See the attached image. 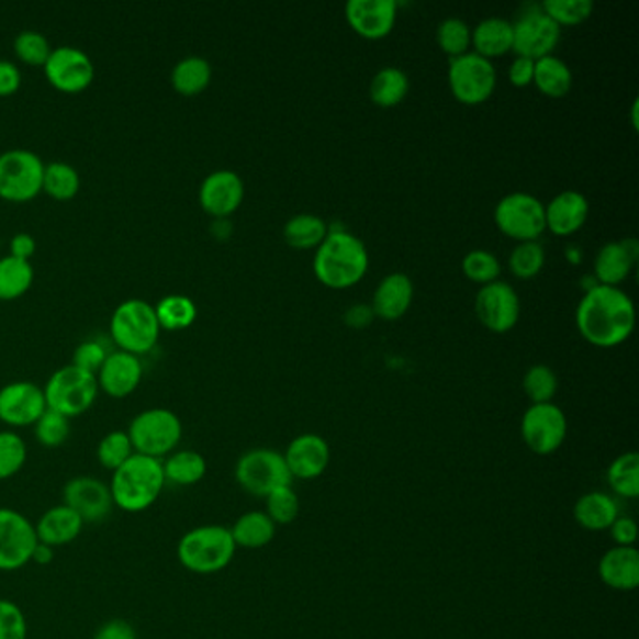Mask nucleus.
<instances>
[{
	"label": "nucleus",
	"instance_id": "1",
	"mask_svg": "<svg viewBox=\"0 0 639 639\" xmlns=\"http://www.w3.org/2000/svg\"><path fill=\"white\" fill-rule=\"evenodd\" d=\"M575 325L588 344L617 347L634 333L636 307L623 289L593 285L578 304Z\"/></svg>",
	"mask_w": 639,
	"mask_h": 639
},
{
	"label": "nucleus",
	"instance_id": "2",
	"mask_svg": "<svg viewBox=\"0 0 639 639\" xmlns=\"http://www.w3.org/2000/svg\"><path fill=\"white\" fill-rule=\"evenodd\" d=\"M368 267L370 256L365 243L349 231H328L315 251V278L328 289L341 291L357 285L365 278Z\"/></svg>",
	"mask_w": 639,
	"mask_h": 639
},
{
	"label": "nucleus",
	"instance_id": "3",
	"mask_svg": "<svg viewBox=\"0 0 639 639\" xmlns=\"http://www.w3.org/2000/svg\"><path fill=\"white\" fill-rule=\"evenodd\" d=\"M166 487L161 460L143 455L124 461L109 480L113 505L126 514H142L153 508Z\"/></svg>",
	"mask_w": 639,
	"mask_h": 639
},
{
	"label": "nucleus",
	"instance_id": "4",
	"mask_svg": "<svg viewBox=\"0 0 639 639\" xmlns=\"http://www.w3.org/2000/svg\"><path fill=\"white\" fill-rule=\"evenodd\" d=\"M237 551L229 527L198 525L186 531L177 543L180 567L192 574L209 575L229 567Z\"/></svg>",
	"mask_w": 639,
	"mask_h": 639
},
{
	"label": "nucleus",
	"instance_id": "5",
	"mask_svg": "<svg viewBox=\"0 0 639 639\" xmlns=\"http://www.w3.org/2000/svg\"><path fill=\"white\" fill-rule=\"evenodd\" d=\"M126 431L134 445L135 455L164 460L179 448L184 428L175 411L167 407H150L137 413Z\"/></svg>",
	"mask_w": 639,
	"mask_h": 639
},
{
	"label": "nucleus",
	"instance_id": "6",
	"mask_svg": "<svg viewBox=\"0 0 639 639\" xmlns=\"http://www.w3.org/2000/svg\"><path fill=\"white\" fill-rule=\"evenodd\" d=\"M109 330L119 349L143 355L156 346L161 326L154 304L145 299H128L115 307Z\"/></svg>",
	"mask_w": 639,
	"mask_h": 639
},
{
	"label": "nucleus",
	"instance_id": "7",
	"mask_svg": "<svg viewBox=\"0 0 639 639\" xmlns=\"http://www.w3.org/2000/svg\"><path fill=\"white\" fill-rule=\"evenodd\" d=\"M98 392L97 375L74 365L53 371L44 386L47 410L57 411L68 418L87 413L97 402Z\"/></svg>",
	"mask_w": 639,
	"mask_h": 639
},
{
	"label": "nucleus",
	"instance_id": "8",
	"mask_svg": "<svg viewBox=\"0 0 639 639\" xmlns=\"http://www.w3.org/2000/svg\"><path fill=\"white\" fill-rule=\"evenodd\" d=\"M235 480L249 495L267 498L280 487L291 486L293 477L283 455L272 448H254L238 458Z\"/></svg>",
	"mask_w": 639,
	"mask_h": 639
},
{
	"label": "nucleus",
	"instance_id": "9",
	"mask_svg": "<svg viewBox=\"0 0 639 639\" xmlns=\"http://www.w3.org/2000/svg\"><path fill=\"white\" fill-rule=\"evenodd\" d=\"M45 161L31 148L0 153V198L23 203L36 198L44 184Z\"/></svg>",
	"mask_w": 639,
	"mask_h": 639
},
{
	"label": "nucleus",
	"instance_id": "10",
	"mask_svg": "<svg viewBox=\"0 0 639 639\" xmlns=\"http://www.w3.org/2000/svg\"><path fill=\"white\" fill-rule=\"evenodd\" d=\"M448 85L458 102L479 105L492 97L497 85V71L490 58L469 52L450 58Z\"/></svg>",
	"mask_w": 639,
	"mask_h": 639
},
{
	"label": "nucleus",
	"instance_id": "11",
	"mask_svg": "<svg viewBox=\"0 0 639 639\" xmlns=\"http://www.w3.org/2000/svg\"><path fill=\"white\" fill-rule=\"evenodd\" d=\"M493 217L498 231L518 243L537 240L546 231L542 201L531 193H508L498 201Z\"/></svg>",
	"mask_w": 639,
	"mask_h": 639
},
{
	"label": "nucleus",
	"instance_id": "12",
	"mask_svg": "<svg viewBox=\"0 0 639 639\" xmlns=\"http://www.w3.org/2000/svg\"><path fill=\"white\" fill-rule=\"evenodd\" d=\"M36 543L33 519L10 506H0V572L25 569L31 564Z\"/></svg>",
	"mask_w": 639,
	"mask_h": 639
},
{
	"label": "nucleus",
	"instance_id": "13",
	"mask_svg": "<svg viewBox=\"0 0 639 639\" xmlns=\"http://www.w3.org/2000/svg\"><path fill=\"white\" fill-rule=\"evenodd\" d=\"M522 437L531 452L550 456L563 447L569 423L556 403H532L522 418Z\"/></svg>",
	"mask_w": 639,
	"mask_h": 639
},
{
	"label": "nucleus",
	"instance_id": "14",
	"mask_svg": "<svg viewBox=\"0 0 639 639\" xmlns=\"http://www.w3.org/2000/svg\"><path fill=\"white\" fill-rule=\"evenodd\" d=\"M63 505L76 512L85 525L102 524L115 511L108 482L89 474H79L66 482Z\"/></svg>",
	"mask_w": 639,
	"mask_h": 639
},
{
	"label": "nucleus",
	"instance_id": "15",
	"mask_svg": "<svg viewBox=\"0 0 639 639\" xmlns=\"http://www.w3.org/2000/svg\"><path fill=\"white\" fill-rule=\"evenodd\" d=\"M519 296L516 289L505 282H492L482 285L474 299V314L487 330L505 334L519 321Z\"/></svg>",
	"mask_w": 639,
	"mask_h": 639
},
{
	"label": "nucleus",
	"instance_id": "16",
	"mask_svg": "<svg viewBox=\"0 0 639 639\" xmlns=\"http://www.w3.org/2000/svg\"><path fill=\"white\" fill-rule=\"evenodd\" d=\"M512 26H514L512 52H516L518 57L532 60L548 57L561 40V26L550 20L540 7L531 12L522 13Z\"/></svg>",
	"mask_w": 639,
	"mask_h": 639
},
{
	"label": "nucleus",
	"instance_id": "17",
	"mask_svg": "<svg viewBox=\"0 0 639 639\" xmlns=\"http://www.w3.org/2000/svg\"><path fill=\"white\" fill-rule=\"evenodd\" d=\"M44 71L55 89L79 92L92 83L97 70L89 53L76 45L66 44L53 47L52 55L45 60Z\"/></svg>",
	"mask_w": 639,
	"mask_h": 639
},
{
	"label": "nucleus",
	"instance_id": "18",
	"mask_svg": "<svg viewBox=\"0 0 639 639\" xmlns=\"http://www.w3.org/2000/svg\"><path fill=\"white\" fill-rule=\"evenodd\" d=\"M45 410L44 386L33 381H12L0 389V423L10 428L34 426Z\"/></svg>",
	"mask_w": 639,
	"mask_h": 639
},
{
	"label": "nucleus",
	"instance_id": "19",
	"mask_svg": "<svg viewBox=\"0 0 639 639\" xmlns=\"http://www.w3.org/2000/svg\"><path fill=\"white\" fill-rule=\"evenodd\" d=\"M244 199V180L233 169H216L199 186V203L209 214L227 217Z\"/></svg>",
	"mask_w": 639,
	"mask_h": 639
},
{
	"label": "nucleus",
	"instance_id": "20",
	"mask_svg": "<svg viewBox=\"0 0 639 639\" xmlns=\"http://www.w3.org/2000/svg\"><path fill=\"white\" fill-rule=\"evenodd\" d=\"M347 23L352 31L368 40L384 38L396 25L397 4L394 0H349Z\"/></svg>",
	"mask_w": 639,
	"mask_h": 639
},
{
	"label": "nucleus",
	"instance_id": "21",
	"mask_svg": "<svg viewBox=\"0 0 639 639\" xmlns=\"http://www.w3.org/2000/svg\"><path fill=\"white\" fill-rule=\"evenodd\" d=\"M98 386L111 397H126L139 386L143 379V362L134 352H108L102 368L97 373Z\"/></svg>",
	"mask_w": 639,
	"mask_h": 639
},
{
	"label": "nucleus",
	"instance_id": "22",
	"mask_svg": "<svg viewBox=\"0 0 639 639\" xmlns=\"http://www.w3.org/2000/svg\"><path fill=\"white\" fill-rule=\"evenodd\" d=\"M283 458L293 479H320L330 461V447L321 435H299L289 442Z\"/></svg>",
	"mask_w": 639,
	"mask_h": 639
},
{
	"label": "nucleus",
	"instance_id": "23",
	"mask_svg": "<svg viewBox=\"0 0 639 639\" xmlns=\"http://www.w3.org/2000/svg\"><path fill=\"white\" fill-rule=\"evenodd\" d=\"M546 211V229H550L557 237H570L575 231L582 229L588 216V201L582 192L564 190L557 193Z\"/></svg>",
	"mask_w": 639,
	"mask_h": 639
},
{
	"label": "nucleus",
	"instance_id": "24",
	"mask_svg": "<svg viewBox=\"0 0 639 639\" xmlns=\"http://www.w3.org/2000/svg\"><path fill=\"white\" fill-rule=\"evenodd\" d=\"M413 296H415V288L410 276L392 272L379 282L373 293V301H371V310L379 320H402L413 304Z\"/></svg>",
	"mask_w": 639,
	"mask_h": 639
},
{
	"label": "nucleus",
	"instance_id": "25",
	"mask_svg": "<svg viewBox=\"0 0 639 639\" xmlns=\"http://www.w3.org/2000/svg\"><path fill=\"white\" fill-rule=\"evenodd\" d=\"M638 256L636 240H625V243H607L602 246L596 254L595 274L598 285L617 288L625 282L634 269Z\"/></svg>",
	"mask_w": 639,
	"mask_h": 639
},
{
	"label": "nucleus",
	"instance_id": "26",
	"mask_svg": "<svg viewBox=\"0 0 639 639\" xmlns=\"http://www.w3.org/2000/svg\"><path fill=\"white\" fill-rule=\"evenodd\" d=\"M34 527H36L38 542L47 543L52 548H60L77 540L83 532L85 524L76 512L60 503L47 508Z\"/></svg>",
	"mask_w": 639,
	"mask_h": 639
},
{
	"label": "nucleus",
	"instance_id": "27",
	"mask_svg": "<svg viewBox=\"0 0 639 639\" xmlns=\"http://www.w3.org/2000/svg\"><path fill=\"white\" fill-rule=\"evenodd\" d=\"M598 574L607 587L634 591L639 585V553L634 546H615L602 556Z\"/></svg>",
	"mask_w": 639,
	"mask_h": 639
},
{
	"label": "nucleus",
	"instance_id": "28",
	"mask_svg": "<svg viewBox=\"0 0 639 639\" xmlns=\"http://www.w3.org/2000/svg\"><path fill=\"white\" fill-rule=\"evenodd\" d=\"M161 469L167 486L190 487L205 479V456L190 448H177L161 460Z\"/></svg>",
	"mask_w": 639,
	"mask_h": 639
},
{
	"label": "nucleus",
	"instance_id": "29",
	"mask_svg": "<svg viewBox=\"0 0 639 639\" xmlns=\"http://www.w3.org/2000/svg\"><path fill=\"white\" fill-rule=\"evenodd\" d=\"M619 518V508L606 493H585L575 501L574 519L587 531H607Z\"/></svg>",
	"mask_w": 639,
	"mask_h": 639
},
{
	"label": "nucleus",
	"instance_id": "30",
	"mask_svg": "<svg viewBox=\"0 0 639 639\" xmlns=\"http://www.w3.org/2000/svg\"><path fill=\"white\" fill-rule=\"evenodd\" d=\"M474 53L482 57H501L512 52L514 45V26L512 21L505 18H486L474 26L473 44Z\"/></svg>",
	"mask_w": 639,
	"mask_h": 639
},
{
	"label": "nucleus",
	"instance_id": "31",
	"mask_svg": "<svg viewBox=\"0 0 639 639\" xmlns=\"http://www.w3.org/2000/svg\"><path fill=\"white\" fill-rule=\"evenodd\" d=\"M229 531L237 548L259 550L272 542L276 524L267 516V512L251 511L243 514L233 527H229Z\"/></svg>",
	"mask_w": 639,
	"mask_h": 639
},
{
	"label": "nucleus",
	"instance_id": "32",
	"mask_svg": "<svg viewBox=\"0 0 639 639\" xmlns=\"http://www.w3.org/2000/svg\"><path fill=\"white\" fill-rule=\"evenodd\" d=\"M572 81H574V77H572L569 65L556 55H548V57L535 60L532 83L537 85V89L542 92L543 97H567L572 89Z\"/></svg>",
	"mask_w": 639,
	"mask_h": 639
},
{
	"label": "nucleus",
	"instance_id": "33",
	"mask_svg": "<svg viewBox=\"0 0 639 639\" xmlns=\"http://www.w3.org/2000/svg\"><path fill=\"white\" fill-rule=\"evenodd\" d=\"M212 66L205 57L188 55L171 70V83L179 94L195 97L211 85Z\"/></svg>",
	"mask_w": 639,
	"mask_h": 639
},
{
	"label": "nucleus",
	"instance_id": "34",
	"mask_svg": "<svg viewBox=\"0 0 639 639\" xmlns=\"http://www.w3.org/2000/svg\"><path fill=\"white\" fill-rule=\"evenodd\" d=\"M410 92V77L396 66H386L373 76L370 83L371 102L379 108H396Z\"/></svg>",
	"mask_w": 639,
	"mask_h": 639
},
{
	"label": "nucleus",
	"instance_id": "35",
	"mask_svg": "<svg viewBox=\"0 0 639 639\" xmlns=\"http://www.w3.org/2000/svg\"><path fill=\"white\" fill-rule=\"evenodd\" d=\"M328 224L315 214H296L291 217L283 227V238L291 248L310 249L320 248V244L328 235Z\"/></svg>",
	"mask_w": 639,
	"mask_h": 639
},
{
	"label": "nucleus",
	"instance_id": "36",
	"mask_svg": "<svg viewBox=\"0 0 639 639\" xmlns=\"http://www.w3.org/2000/svg\"><path fill=\"white\" fill-rule=\"evenodd\" d=\"M33 262L20 257H0V301H12L33 285Z\"/></svg>",
	"mask_w": 639,
	"mask_h": 639
},
{
	"label": "nucleus",
	"instance_id": "37",
	"mask_svg": "<svg viewBox=\"0 0 639 639\" xmlns=\"http://www.w3.org/2000/svg\"><path fill=\"white\" fill-rule=\"evenodd\" d=\"M161 328L179 330L192 325L198 317V306L195 302L186 294L173 293L161 296L160 301L154 304Z\"/></svg>",
	"mask_w": 639,
	"mask_h": 639
},
{
	"label": "nucleus",
	"instance_id": "38",
	"mask_svg": "<svg viewBox=\"0 0 639 639\" xmlns=\"http://www.w3.org/2000/svg\"><path fill=\"white\" fill-rule=\"evenodd\" d=\"M79 186H81L79 171L68 161L55 160L45 164L42 190L49 193L53 199L68 201L76 198Z\"/></svg>",
	"mask_w": 639,
	"mask_h": 639
},
{
	"label": "nucleus",
	"instance_id": "39",
	"mask_svg": "<svg viewBox=\"0 0 639 639\" xmlns=\"http://www.w3.org/2000/svg\"><path fill=\"white\" fill-rule=\"evenodd\" d=\"M607 484L619 493L620 497L636 498L639 495V456L638 452H625L617 456L607 469Z\"/></svg>",
	"mask_w": 639,
	"mask_h": 639
},
{
	"label": "nucleus",
	"instance_id": "40",
	"mask_svg": "<svg viewBox=\"0 0 639 639\" xmlns=\"http://www.w3.org/2000/svg\"><path fill=\"white\" fill-rule=\"evenodd\" d=\"M29 448L15 429H0V482L18 477L25 467Z\"/></svg>",
	"mask_w": 639,
	"mask_h": 639
},
{
	"label": "nucleus",
	"instance_id": "41",
	"mask_svg": "<svg viewBox=\"0 0 639 639\" xmlns=\"http://www.w3.org/2000/svg\"><path fill=\"white\" fill-rule=\"evenodd\" d=\"M135 455L134 445L130 441L128 431L113 429L103 435L97 447V460L100 466L113 473L119 467Z\"/></svg>",
	"mask_w": 639,
	"mask_h": 639
},
{
	"label": "nucleus",
	"instance_id": "42",
	"mask_svg": "<svg viewBox=\"0 0 639 639\" xmlns=\"http://www.w3.org/2000/svg\"><path fill=\"white\" fill-rule=\"evenodd\" d=\"M437 44L450 58L466 55L473 44V29L460 18H448L437 26Z\"/></svg>",
	"mask_w": 639,
	"mask_h": 639
},
{
	"label": "nucleus",
	"instance_id": "43",
	"mask_svg": "<svg viewBox=\"0 0 639 639\" xmlns=\"http://www.w3.org/2000/svg\"><path fill=\"white\" fill-rule=\"evenodd\" d=\"M34 437L44 448L63 447L70 439V418L57 411L45 410L34 423Z\"/></svg>",
	"mask_w": 639,
	"mask_h": 639
},
{
	"label": "nucleus",
	"instance_id": "44",
	"mask_svg": "<svg viewBox=\"0 0 639 639\" xmlns=\"http://www.w3.org/2000/svg\"><path fill=\"white\" fill-rule=\"evenodd\" d=\"M542 12L556 21L557 25H580L591 18L595 10L593 0H543Z\"/></svg>",
	"mask_w": 639,
	"mask_h": 639
},
{
	"label": "nucleus",
	"instance_id": "45",
	"mask_svg": "<svg viewBox=\"0 0 639 639\" xmlns=\"http://www.w3.org/2000/svg\"><path fill=\"white\" fill-rule=\"evenodd\" d=\"M461 269L471 282L486 285V283L497 282L498 274H501V262H498L497 256L487 249H471L463 257Z\"/></svg>",
	"mask_w": 639,
	"mask_h": 639
},
{
	"label": "nucleus",
	"instance_id": "46",
	"mask_svg": "<svg viewBox=\"0 0 639 639\" xmlns=\"http://www.w3.org/2000/svg\"><path fill=\"white\" fill-rule=\"evenodd\" d=\"M13 52L26 65L44 66L45 60L52 55L53 47L44 33L25 29L13 38Z\"/></svg>",
	"mask_w": 639,
	"mask_h": 639
},
{
	"label": "nucleus",
	"instance_id": "47",
	"mask_svg": "<svg viewBox=\"0 0 639 639\" xmlns=\"http://www.w3.org/2000/svg\"><path fill=\"white\" fill-rule=\"evenodd\" d=\"M543 262H546V254H543L542 244L531 240V243H519L512 249L508 267L512 274L518 276L522 280H529L540 274Z\"/></svg>",
	"mask_w": 639,
	"mask_h": 639
},
{
	"label": "nucleus",
	"instance_id": "48",
	"mask_svg": "<svg viewBox=\"0 0 639 639\" xmlns=\"http://www.w3.org/2000/svg\"><path fill=\"white\" fill-rule=\"evenodd\" d=\"M557 386L559 381L550 366H531L525 371L524 391L532 403H550L557 394Z\"/></svg>",
	"mask_w": 639,
	"mask_h": 639
},
{
	"label": "nucleus",
	"instance_id": "49",
	"mask_svg": "<svg viewBox=\"0 0 639 639\" xmlns=\"http://www.w3.org/2000/svg\"><path fill=\"white\" fill-rule=\"evenodd\" d=\"M299 495L294 493L293 487H280L274 493H270L267 497V516H269L276 525L293 524L296 516H299Z\"/></svg>",
	"mask_w": 639,
	"mask_h": 639
},
{
	"label": "nucleus",
	"instance_id": "50",
	"mask_svg": "<svg viewBox=\"0 0 639 639\" xmlns=\"http://www.w3.org/2000/svg\"><path fill=\"white\" fill-rule=\"evenodd\" d=\"M29 623L20 604L0 598V639H26Z\"/></svg>",
	"mask_w": 639,
	"mask_h": 639
},
{
	"label": "nucleus",
	"instance_id": "51",
	"mask_svg": "<svg viewBox=\"0 0 639 639\" xmlns=\"http://www.w3.org/2000/svg\"><path fill=\"white\" fill-rule=\"evenodd\" d=\"M105 357H108V351H105V347L102 344H98L94 339H87V341H81L76 347L74 357H71V365L97 375Z\"/></svg>",
	"mask_w": 639,
	"mask_h": 639
},
{
	"label": "nucleus",
	"instance_id": "52",
	"mask_svg": "<svg viewBox=\"0 0 639 639\" xmlns=\"http://www.w3.org/2000/svg\"><path fill=\"white\" fill-rule=\"evenodd\" d=\"M92 639H137V630L126 619H109L98 628Z\"/></svg>",
	"mask_w": 639,
	"mask_h": 639
},
{
	"label": "nucleus",
	"instance_id": "53",
	"mask_svg": "<svg viewBox=\"0 0 639 639\" xmlns=\"http://www.w3.org/2000/svg\"><path fill=\"white\" fill-rule=\"evenodd\" d=\"M609 535L614 538V542L623 548H630L638 538V524L632 518H625L619 516L614 524L609 525Z\"/></svg>",
	"mask_w": 639,
	"mask_h": 639
},
{
	"label": "nucleus",
	"instance_id": "54",
	"mask_svg": "<svg viewBox=\"0 0 639 639\" xmlns=\"http://www.w3.org/2000/svg\"><path fill=\"white\" fill-rule=\"evenodd\" d=\"M21 87L20 66L10 58H0V97H10Z\"/></svg>",
	"mask_w": 639,
	"mask_h": 639
},
{
	"label": "nucleus",
	"instance_id": "55",
	"mask_svg": "<svg viewBox=\"0 0 639 639\" xmlns=\"http://www.w3.org/2000/svg\"><path fill=\"white\" fill-rule=\"evenodd\" d=\"M535 76V60L527 57H516L508 68V79L514 87H527L532 83Z\"/></svg>",
	"mask_w": 639,
	"mask_h": 639
},
{
	"label": "nucleus",
	"instance_id": "56",
	"mask_svg": "<svg viewBox=\"0 0 639 639\" xmlns=\"http://www.w3.org/2000/svg\"><path fill=\"white\" fill-rule=\"evenodd\" d=\"M34 251H36V238H34L31 233L20 231V233H15V235L10 238V256L20 257V259L31 261Z\"/></svg>",
	"mask_w": 639,
	"mask_h": 639
},
{
	"label": "nucleus",
	"instance_id": "57",
	"mask_svg": "<svg viewBox=\"0 0 639 639\" xmlns=\"http://www.w3.org/2000/svg\"><path fill=\"white\" fill-rule=\"evenodd\" d=\"M373 310L368 304H357V306H351L346 312V323L351 326V328H365V326L370 325L373 321Z\"/></svg>",
	"mask_w": 639,
	"mask_h": 639
},
{
	"label": "nucleus",
	"instance_id": "58",
	"mask_svg": "<svg viewBox=\"0 0 639 639\" xmlns=\"http://www.w3.org/2000/svg\"><path fill=\"white\" fill-rule=\"evenodd\" d=\"M55 561V548L47 546V543L38 542L33 551V559L31 563L38 564V567H47Z\"/></svg>",
	"mask_w": 639,
	"mask_h": 639
}]
</instances>
